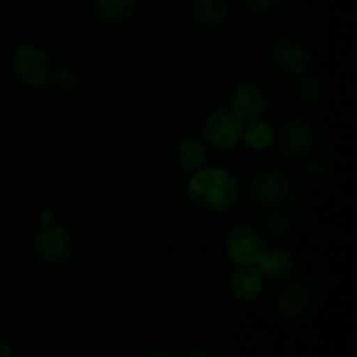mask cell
<instances>
[{
  "label": "cell",
  "mask_w": 357,
  "mask_h": 357,
  "mask_svg": "<svg viewBox=\"0 0 357 357\" xmlns=\"http://www.w3.org/2000/svg\"><path fill=\"white\" fill-rule=\"evenodd\" d=\"M239 192L236 178L218 167H202L195 171L187 185V194L194 204L213 213L232 208L239 199Z\"/></svg>",
  "instance_id": "6da1fadb"
},
{
  "label": "cell",
  "mask_w": 357,
  "mask_h": 357,
  "mask_svg": "<svg viewBox=\"0 0 357 357\" xmlns=\"http://www.w3.org/2000/svg\"><path fill=\"white\" fill-rule=\"evenodd\" d=\"M51 59L35 45H23L13 56V72L23 84L31 87L44 86L51 75Z\"/></svg>",
  "instance_id": "7a4b0ae2"
},
{
  "label": "cell",
  "mask_w": 357,
  "mask_h": 357,
  "mask_svg": "<svg viewBox=\"0 0 357 357\" xmlns=\"http://www.w3.org/2000/svg\"><path fill=\"white\" fill-rule=\"evenodd\" d=\"M265 248L264 237L250 225H237L227 236V255L241 267L257 265Z\"/></svg>",
  "instance_id": "3957f363"
},
{
  "label": "cell",
  "mask_w": 357,
  "mask_h": 357,
  "mask_svg": "<svg viewBox=\"0 0 357 357\" xmlns=\"http://www.w3.org/2000/svg\"><path fill=\"white\" fill-rule=\"evenodd\" d=\"M244 122L232 110H216L208 117L204 138L211 146L229 150L243 139Z\"/></svg>",
  "instance_id": "277c9868"
},
{
  "label": "cell",
  "mask_w": 357,
  "mask_h": 357,
  "mask_svg": "<svg viewBox=\"0 0 357 357\" xmlns=\"http://www.w3.org/2000/svg\"><path fill=\"white\" fill-rule=\"evenodd\" d=\"M279 153L288 160H302L314 146V129L305 119H295L281 128L278 135Z\"/></svg>",
  "instance_id": "5b68a950"
},
{
  "label": "cell",
  "mask_w": 357,
  "mask_h": 357,
  "mask_svg": "<svg viewBox=\"0 0 357 357\" xmlns=\"http://www.w3.org/2000/svg\"><path fill=\"white\" fill-rule=\"evenodd\" d=\"M73 251V241L68 230L58 225L44 227L35 237V253L49 265H61Z\"/></svg>",
  "instance_id": "8992f818"
},
{
  "label": "cell",
  "mask_w": 357,
  "mask_h": 357,
  "mask_svg": "<svg viewBox=\"0 0 357 357\" xmlns=\"http://www.w3.org/2000/svg\"><path fill=\"white\" fill-rule=\"evenodd\" d=\"M250 195L255 202L264 206H278L289 195V178L281 169L268 167L253 178Z\"/></svg>",
  "instance_id": "52a82bcc"
},
{
  "label": "cell",
  "mask_w": 357,
  "mask_h": 357,
  "mask_svg": "<svg viewBox=\"0 0 357 357\" xmlns=\"http://www.w3.org/2000/svg\"><path fill=\"white\" fill-rule=\"evenodd\" d=\"M272 61L286 75L298 77L309 70L312 58L302 42L293 37H281L272 45Z\"/></svg>",
  "instance_id": "ba28073f"
},
{
  "label": "cell",
  "mask_w": 357,
  "mask_h": 357,
  "mask_svg": "<svg viewBox=\"0 0 357 357\" xmlns=\"http://www.w3.org/2000/svg\"><path fill=\"white\" fill-rule=\"evenodd\" d=\"M267 108V100L260 87L253 84H241L232 93V112L243 122L257 121L264 115Z\"/></svg>",
  "instance_id": "9c48e42d"
},
{
  "label": "cell",
  "mask_w": 357,
  "mask_h": 357,
  "mask_svg": "<svg viewBox=\"0 0 357 357\" xmlns=\"http://www.w3.org/2000/svg\"><path fill=\"white\" fill-rule=\"evenodd\" d=\"M310 293L303 284H289L279 293L278 310L284 319H296L307 312Z\"/></svg>",
  "instance_id": "30bf717a"
},
{
  "label": "cell",
  "mask_w": 357,
  "mask_h": 357,
  "mask_svg": "<svg viewBox=\"0 0 357 357\" xmlns=\"http://www.w3.org/2000/svg\"><path fill=\"white\" fill-rule=\"evenodd\" d=\"M232 293L236 298L251 302L264 291V275L255 265L251 267H239L232 275Z\"/></svg>",
  "instance_id": "8fae6325"
},
{
  "label": "cell",
  "mask_w": 357,
  "mask_h": 357,
  "mask_svg": "<svg viewBox=\"0 0 357 357\" xmlns=\"http://www.w3.org/2000/svg\"><path fill=\"white\" fill-rule=\"evenodd\" d=\"M255 267L268 279H286L295 271V260L284 250H265Z\"/></svg>",
  "instance_id": "7c38bea8"
},
{
  "label": "cell",
  "mask_w": 357,
  "mask_h": 357,
  "mask_svg": "<svg viewBox=\"0 0 357 357\" xmlns=\"http://www.w3.org/2000/svg\"><path fill=\"white\" fill-rule=\"evenodd\" d=\"M138 0H94V16L103 24H121L135 13Z\"/></svg>",
  "instance_id": "4fadbf2b"
},
{
  "label": "cell",
  "mask_w": 357,
  "mask_h": 357,
  "mask_svg": "<svg viewBox=\"0 0 357 357\" xmlns=\"http://www.w3.org/2000/svg\"><path fill=\"white\" fill-rule=\"evenodd\" d=\"M190 13L201 26L220 28L229 17V7L225 0H194Z\"/></svg>",
  "instance_id": "5bb4252c"
},
{
  "label": "cell",
  "mask_w": 357,
  "mask_h": 357,
  "mask_svg": "<svg viewBox=\"0 0 357 357\" xmlns=\"http://www.w3.org/2000/svg\"><path fill=\"white\" fill-rule=\"evenodd\" d=\"M178 160L185 171H199L206 167L209 159L208 146L195 138H185L178 146Z\"/></svg>",
  "instance_id": "9a60e30c"
},
{
  "label": "cell",
  "mask_w": 357,
  "mask_h": 357,
  "mask_svg": "<svg viewBox=\"0 0 357 357\" xmlns=\"http://www.w3.org/2000/svg\"><path fill=\"white\" fill-rule=\"evenodd\" d=\"M275 132L272 129L271 124L264 122L261 119L257 121L248 122V126H244L243 131V139L246 142L248 146L255 150H265L274 143Z\"/></svg>",
  "instance_id": "2e32d148"
},
{
  "label": "cell",
  "mask_w": 357,
  "mask_h": 357,
  "mask_svg": "<svg viewBox=\"0 0 357 357\" xmlns=\"http://www.w3.org/2000/svg\"><path fill=\"white\" fill-rule=\"evenodd\" d=\"M324 93H326V86L323 80L316 75H307L296 86V94H298L300 101L305 103L307 107H316L323 101Z\"/></svg>",
  "instance_id": "e0dca14e"
},
{
  "label": "cell",
  "mask_w": 357,
  "mask_h": 357,
  "mask_svg": "<svg viewBox=\"0 0 357 357\" xmlns=\"http://www.w3.org/2000/svg\"><path fill=\"white\" fill-rule=\"evenodd\" d=\"M51 79L52 86L59 89L61 93H72L77 86H79V73L68 65H58L51 70Z\"/></svg>",
  "instance_id": "ac0fdd59"
},
{
  "label": "cell",
  "mask_w": 357,
  "mask_h": 357,
  "mask_svg": "<svg viewBox=\"0 0 357 357\" xmlns=\"http://www.w3.org/2000/svg\"><path fill=\"white\" fill-rule=\"evenodd\" d=\"M303 171H305V176L310 183L319 185V183H324V181L330 178L331 167H330V162L324 160L323 157H314V159L307 160Z\"/></svg>",
  "instance_id": "d6986e66"
},
{
  "label": "cell",
  "mask_w": 357,
  "mask_h": 357,
  "mask_svg": "<svg viewBox=\"0 0 357 357\" xmlns=\"http://www.w3.org/2000/svg\"><path fill=\"white\" fill-rule=\"evenodd\" d=\"M264 225L265 230H267L272 237H278L279 239V237H284L286 234L289 232V229H291V218H289L286 213L274 211L265 218Z\"/></svg>",
  "instance_id": "ffe728a7"
},
{
  "label": "cell",
  "mask_w": 357,
  "mask_h": 357,
  "mask_svg": "<svg viewBox=\"0 0 357 357\" xmlns=\"http://www.w3.org/2000/svg\"><path fill=\"white\" fill-rule=\"evenodd\" d=\"M281 0H246L248 6L253 10H258V13H267V10H272L274 7L279 6Z\"/></svg>",
  "instance_id": "44dd1931"
},
{
  "label": "cell",
  "mask_w": 357,
  "mask_h": 357,
  "mask_svg": "<svg viewBox=\"0 0 357 357\" xmlns=\"http://www.w3.org/2000/svg\"><path fill=\"white\" fill-rule=\"evenodd\" d=\"M52 220H54V215H52V211H49V209H42L40 211V223L44 227H49L52 225Z\"/></svg>",
  "instance_id": "7402d4cb"
},
{
  "label": "cell",
  "mask_w": 357,
  "mask_h": 357,
  "mask_svg": "<svg viewBox=\"0 0 357 357\" xmlns=\"http://www.w3.org/2000/svg\"><path fill=\"white\" fill-rule=\"evenodd\" d=\"M0 357H10V349L7 342L0 337Z\"/></svg>",
  "instance_id": "603a6c76"
},
{
  "label": "cell",
  "mask_w": 357,
  "mask_h": 357,
  "mask_svg": "<svg viewBox=\"0 0 357 357\" xmlns=\"http://www.w3.org/2000/svg\"><path fill=\"white\" fill-rule=\"evenodd\" d=\"M145 357H173L167 351H160V349H155V351H150Z\"/></svg>",
  "instance_id": "cb8c5ba5"
},
{
  "label": "cell",
  "mask_w": 357,
  "mask_h": 357,
  "mask_svg": "<svg viewBox=\"0 0 357 357\" xmlns=\"http://www.w3.org/2000/svg\"><path fill=\"white\" fill-rule=\"evenodd\" d=\"M185 357H213V356L208 354V352H204V351H194V352H190V354H187Z\"/></svg>",
  "instance_id": "d4e9b609"
}]
</instances>
